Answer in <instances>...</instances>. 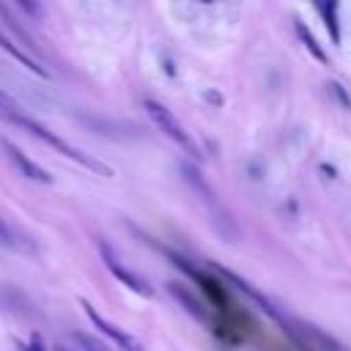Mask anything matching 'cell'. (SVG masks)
Listing matches in <instances>:
<instances>
[{
    "mask_svg": "<svg viewBox=\"0 0 351 351\" xmlns=\"http://www.w3.org/2000/svg\"><path fill=\"white\" fill-rule=\"evenodd\" d=\"M329 88H332V93H335V96H337V99H340V101H343L346 107L351 104V99L346 96V90H343V85H337V82H329Z\"/></svg>",
    "mask_w": 351,
    "mask_h": 351,
    "instance_id": "obj_17",
    "label": "cell"
},
{
    "mask_svg": "<svg viewBox=\"0 0 351 351\" xmlns=\"http://www.w3.org/2000/svg\"><path fill=\"white\" fill-rule=\"evenodd\" d=\"M0 148L5 151V156H8V159L16 165V170H19L25 178L38 181V184H52V176H49V173H47L41 165H36V162H33L27 154H22V151H19L14 143H8V140L3 137V140H0Z\"/></svg>",
    "mask_w": 351,
    "mask_h": 351,
    "instance_id": "obj_7",
    "label": "cell"
},
{
    "mask_svg": "<svg viewBox=\"0 0 351 351\" xmlns=\"http://www.w3.org/2000/svg\"><path fill=\"white\" fill-rule=\"evenodd\" d=\"M16 107H19V104H16V101H14L11 96H5V93L0 90V118H5L8 112H14Z\"/></svg>",
    "mask_w": 351,
    "mask_h": 351,
    "instance_id": "obj_15",
    "label": "cell"
},
{
    "mask_svg": "<svg viewBox=\"0 0 351 351\" xmlns=\"http://www.w3.org/2000/svg\"><path fill=\"white\" fill-rule=\"evenodd\" d=\"M71 337H74V343L80 346V351H107V346H101L96 337H90V335H85V332H74Z\"/></svg>",
    "mask_w": 351,
    "mask_h": 351,
    "instance_id": "obj_14",
    "label": "cell"
},
{
    "mask_svg": "<svg viewBox=\"0 0 351 351\" xmlns=\"http://www.w3.org/2000/svg\"><path fill=\"white\" fill-rule=\"evenodd\" d=\"M315 11L324 16L326 22V30H329V38L335 44H340V27H337V3H318Z\"/></svg>",
    "mask_w": 351,
    "mask_h": 351,
    "instance_id": "obj_13",
    "label": "cell"
},
{
    "mask_svg": "<svg viewBox=\"0 0 351 351\" xmlns=\"http://www.w3.org/2000/svg\"><path fill=\"white\" fill-rule=\"evenodd\" d=\"M0 244H5V247H11V250H16V252H36V241L22 230V228H16L14 222H8V219H3L0 217Z\"/></svg>",
    "mask_w": 351,
    "mask_h": 351,
    "instance_id": "obj_8",
    "label": "cell"
},
{
    "mask_svg": "<svg viewBox=\"0 0 351 351\" xmlns=\"http://www.w3.org/2000/svg\"><path fill=\"white\" fill-rule=\"evenodd\" d=\"M167 291H170V296L195 318V321H200V324H208V313H206V307L189 293V288L186 285H181V282H170L167 285Z\"/></svg>",
    "mask_w": 351,
    "mask_h": 351,
    "instance_id": "obj_9",
    "label": "cell"
},
{
    "mask_svg": "<svg viewBox=\"0 0 351 351\" xmlns=\"http://www.w3.org/2000/svg\"><path fill=\"white\" fill-rule=\"evenodd\" d=\"M0 310L11 313L14 318H22V321H30V318L38 315L36 302L25 291H19L14 285H0Z\"/></svg>",
    "mask_w": 351,
    "mask_h": 351,
    "instance_id": "obj_6",
    "label": "cell"
},
{
    "mask_svg": "<svg viewBox=\"0 0 351 351\" xmlns=\"http://www.w3.org/2000/svg\"><path fill=\"white\" fill-rule=\"evenodd\" d=\"M293 27H296V33H299V38L304 41V49H307V52H310V55H313V58H315L318 63H329V58H326V52H324V47H321V44H318V41L313 38V33L307 30V25H304L302 19H296V22H293Z\"/></svg>",
    "mask_w": 351,
    "mask_h": 351,
    "instance_id": "obj_12",
    "label": "cell"
},
{
    "mask_svg": "<svg viewBox=\"0 0 351 351\" xmlns=\"http://www.w3.org/2000/svg\"><path fill=\"white\" fill-rule=\"evenodd\" d=\"M99 250H101L104 266L110 269V274H112L115 280H121V282H123L129 291H134V293H140V296H154V288H151V285H148V282H145L140 274H134L132 269H126V266H123V263H121V261L112 255V250H110L104 241L99 244Z\"/></svg>",
    "mask_w": 351,
    "mask_h": 351,
    "instance_id": "obj_5",
    "label": "cell"
},
{
    "mask_svg": "<svg viewBox=\"0 0 351 351\" xmlns=\"http://www.w3.org/2000/svg\"><path fill=\"white\" fill-rule=\"evenodd\" d=\"M0 49H5V52L14 58V60H19V63H22L25 69H30L33 74H38V77H49V71H47V69H44V66H41V63H38L33 55H27V52H25V49H22V47L14 41V36H5L3 30H0Z\"/></svg>",
    "mask_w": 351,
    "mask_h": 351,
    "instance_id": "obj_10",
    "label": "cell"
},
{
    "mask_svg": "<svg viewBox=\"0 0 351 351\" xmlns=\"http://www.w3.org/2000/svg\"><path fill=\"white\" fill-rule=\"evenodd\" d=\"M178 173H181V178L186 181V186L200 197V203L208 208V219H211V225H214V230L225 239V241H236L239 239V230H236V222H233V217L228 214V208L219 203V197H217V192L211 189V184L203 178V173L197 170V165H192V162H178Z\"/></svg>",
    "mask_w": 351,
    "mask_h": 351,
    "instance_id": "obj_1",
    "label": "cell"
},
{
    "mask_svg": "<svg viewBox=\"0 0 351 351\" xmlns=\"http://www.w3.org/2000/svg\"><path fill=\"white\" fill-rule=\"evenodd\" d=\"M82 307H85L88 321H90V324L99 329V335H104L107 340H112V343H115L121 351H145V348H143V343H137V340H134L129 332H123L121 326L110 324V321H107V318H104V315H101V313H99V310H96L90 302H85V299H82Z\"/></svg>",
    "mask_w": 351,
    "mask_h": 351,
    "instance_id": "obj_4",
    "label": "cell"
},
{
    "mask_svg": "<svg viewBox=\"0 0 351 351\" xmlns=\"http://www.w3.org/2000/svg\"><path fill=\"white\" fill-rule=\"evenodd\" d=\"M55 351H71V348H63V346H58V348H55Z\"/></svg>",
    "mask_w": 351,
    "mask_h": 351,
    "instance_id": "obj_18",
    "label": "cell"
},
{
    "mask_svg": "<svg viewBox=\"0 0 351 351\" xmlns=\"http://www.w3.org/2000/svg\"><path fill=\"white\" fill-rule=\"evenodd\" d=\"M5 121H11V123H16V126H22V129H27L33 137H38V140H44L49 148H55L58 154H63L66 159H71V162H80L82 167H88V170H93V173H99V176H104V178H110L112 176V170L104 165V162H99V159H93V156H88L85 151H80V148H74L71 143H66L63 137H58L55 132H49L47 126H41L36 118H30L22 107H16L14 112H8L5 115Z\"/></svg>",
    "mask_w": 351,
    "mask_h": 351,
    "instance_id": "obj_2",
    "label": "cell"
},
{
    "mask_svg": "<svg viewBox=\"0 0 351 351\" xmlns=\"http://www.w3.org/2000/svg\"><path fill=\"white\" fill-rule=\"evenodd\" d=\"M25 351H47L44 348V343H41V335H30V340H27V346H25Z\"/></svg>",
    "mask_w": 351,
    "mask_h": 351,
    "instance_id": "obj_16",
    "label": "cell"
},
{
    "mask_svg": "<svg viewBox=\"0 0 351 351\" xmlns=\"http://www.w3.org/2000/svg\"><path fill=\"white\" fill-rule=\"evenodd\" d=\"M143 107H145V112H148V118L154 121V126L159 129V132H165V137H170L189 159H195V162H203V151H200V145L195 143V137L181 126V121L165 107V104H159V101H154V99H145L143 101Z\"/></svg>",
    "mask_w": 351,
    "mask_h": 351,
    "instance_id": "obj_3",
    "label": "cell"
},
{
    "mask_svg": "<svg viewBox=\"0 0 351 351\" xmlns=\"http://www.w3.org/2000/svg\"><path fill=\"white\" fill-rule=\"evenodd\" d=\"M0 19L5 22V27L14 33V41H16V44H19V47H22L27 55H33V58H36V55L41 52V47H38V44H36V41H33V38H30V36L22 30V27H19V22L14 19L11 8H8V5H3V3H0Z\"/></svg>",
    "mask_w": 351,
    "mask_h": 351,
    "instance_id": "obj_11",
    "label": "cell"
}]
</instances>
